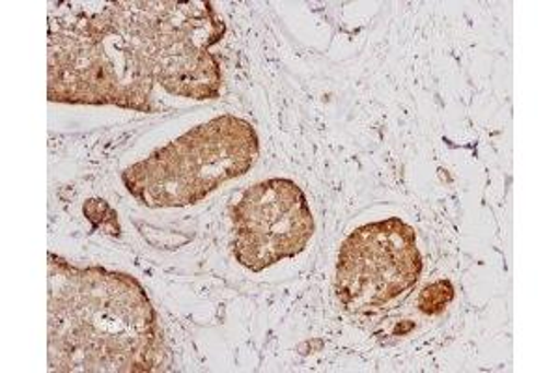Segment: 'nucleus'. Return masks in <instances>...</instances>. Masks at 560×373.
Returning <instances> with one entry per match:
<instances>
[{"mask_svg":"<svg viewBox=\"0 0 560 373\" xmlns=\"http://www.w3.org/2000/svg\"><path fill=\"white\" fill-rule=\"evenodd\" d=\"M260 153L255 127L219 116L192 127L121 174L129 193L147 208H184L250 171Z\"/></svg>","mask_w":560,"mask_h":373,"instance_id":"nucleus-3","label":"nucleus"},{"mask_svg":"<svg viewBox=\"0 0 560 373\" xmlns=\"http://www.w3.org/2000/svg\"><path fill=\"white\" fill-rule=\"evenodd\" d=\"M232 226L234 256L255 272L295 258L316 229L305 193L287 177H271L245 190L232 208Z\"/></svg>","mask_w":560,"mask_h":373,"instance_id":"nucleus-6","label":"nucleus"},{"mask_svg":"<svg viewBox=\"0 0 560 373\" xmlns=\"http://www.w3.org/2000/svg\"><path fill=\"white\" fill-rule=\"evenodd\" d=\"M454 299V288L448 280H440L435 284L428 285L427 290L420 293L419 308L427 316H438L445 311L446 304Z\"/></svg>","mask_w":560,"mask_h":373,"instance_id":"nucleus-7","label":"nucleus"},{"mask_svg":"<svg viewBox=\"0 0 560 373\" xmlns=\"http://www.w3.org/2000/svg\"><path fill=\"white\" fill-rule=\"evenodd\" d=\"M155 77L168 94L215 100L221 66L210 49L226 32L211 2H152Z\"/></svg>","mask_w":560,"mask_h":373,"instance_id":"nucleus-5","label":"nucleus"},{"mask_svg":"<svg viewBox=\"0 0 560 373\" xmlns=\"http://www.w3.org/2000/svg\"><path fill=\"white\" fill-rule=\"evenodd\" d=\"M49 264V364L58 372H150L163 343L137 280L107 269Z\"/></svg>","mask_w":560,"mask_h":373,"instance_id":"nucleus-1","label":"nucleus"},{"mask_svg":"<svg viewBox=\"0 0 560 373\" xmlns=\"http://www.w3.org/2000/svg\"><path fill=\"white\" fill-rule=\"evenodd\" d=\"M422 258L415 230L400 221L370 222L346 237L335 290L355 314H376L417 285Z\"/></svg>","mask_w":560,"mask_h":373,"instance_id":"nucleus-4","label":"nucleus"},{"mask_svg":"<svg viewBox=\"0 0 560 373\" xmlns=\"http://www.w3.org/2000/svg\"><path fill=\"white\" fill-rule=\"evenodd\" d=\"M155 77L152 2L71 4L49 31V100L152 113Z\"/></svg>","mask_w":560,"mask_h":373,"instance_id":"nucleus-2","label":"nucleus"}]
</instances>
